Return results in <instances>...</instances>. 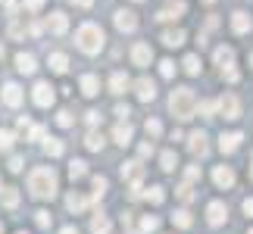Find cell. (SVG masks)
Instances as JSON below:
<instances>
[{
	"label": "cell",
	"instance_id": "31",
	"mask_svg": "<svg viewBox=\"0 0 253 234\" xmlns=\"http://www.w3.org/2000/svg\"><path fill=\"white\" fill-rule=\"evenodd\" d=\"M84 147H87V150H100V147H103V134H100V131H91V134L84 138Z\"/></svg>",
	"mask_w": 253,
	"mask_h": 234
},
{
	"label": "cell",
	"instance_id": "3",
	"mask_svg": "<svg viewBox=\"0 0 253 234\" xmlns=\"http://www.w3.org/2000/svg\"><path fill=\"white\" fill-rule=\"evenodd\" d=\"M169 110H172L175 119H181V122L191 119L194 110H197V100H194V91H191V87H175L172 97H169Z\"/></svg>",
	"mask_w": 253,
	"mask_h": 234
},
{
	"label": "cell",
	"instance_id": "49",
	"mask_svg": "<svg viewBox=\"0 0 253 234\" xmlns=\"http://www.w3.org/2000/svg\"><path fill=\"white\" fill-rule=\"evenodd\" d=\"M87 122L97 125V122H100V113H94V110H91V113H87Z\"/></svg>",
	"mask_w": 253,
	"mask_h": 234
},
{
	"label": "cell",
	"instance_id": "58",
	"mask_svg": "<svg viewBox=\"0 0 253 234\" xmlns=\"http://www.w3.org/2000/svg\"><path fill=\"white\" fill-rule=\"evenodd\" d=\"M250 234H253V231H250Z\"/></svg>",
	"mask_w": 253,
	"mask_h": 234
},
{
	"label": "cell",
	"instance_id": "4",
	"mask_svg": "<svg viewBox=\"0 0 253 234\" xmlns=\"http://www.w3.org/2000/svg\"><path fill=\"white\" fill-rule=\"evenodd\" d=\"M122 178L131 184V197H141V178H144V165H141V162H125V165H122Z\"/></svg>",
	"mask_w": 253,
	"mask_h": 234
},
{
	"label": "cell",
	"instance_id": "47",
	"mask_svg": "<svg viewBox=\"0 0 253 234\" xmlns=\"http://www.w3.org/2000/svg\"><path fill=\"white\" fill-rule=\"evenodd\" d=\"M141 156H153V144H141Z\"/></svg>",
	"mask_w": 253,
	"mask_h": 234
},
{
	"label": "cell",
	"instance_id": "45",
	"mask_svg": "<svg viewBox=\"0 0 253 234\" xmlns=\"http://www.w3.org/2000/svg\"><path fill=\"white\" fill-rule=\"evenodd\" d=\"M188 181H200V169H197V165H191V169H188Z\"/></svg>",
	"mask_w": 253,
	"mask_h": 234
},
{
	"label": "cell",
	"instance_id": "43",
	"mask_svg": "<svg viewBox=\"0 0 253 234\" xmlns=\"http://www.w3.org/2000/svg\"><path fill=\"white\" fill-rule=\"evenodd\" d=\"M41 6H44V0H25V9H32V13H38Z\"/></svg>",
	"mask_w": 253,
	"mask_h": 234
},
{
	"label": "cell",
	"instance_id": "2",
	"mask_svg": "<svg viewBox=\"0 0 253 234\" xmlns=\"http://www.w3.org/2000/svg\"><path fill=\"white\" fill-rule=\"evenodd\" d=\"M103 28L100 25H94V22H84L79 32H75V44H79V50L87 53V56H94V53H100L103 50Z\"/></svg>",
	"mask_w": 253,
	"mask_h": 234
},
{
	"label": "cell",
	"instance_id": "30",
	"mask_svg": "<svg viewBox=\"0 0 253 234\" xmlns=\"http://www.w3.org/2000/svg\"><path fill=\"white\" fill-rule=\"evenodd\" d=\"M160 165H163L166 172H172L175 165H178V156H175V150H166V153H163V156H160Z\"/></svg>",
	"mask_w": 253,
	"mask_h": 234
},
{
	"label": "cell",
	"instance_id": "46",
	"mask_svg": "<svg viewBox=\"0 0 253 234\" xmlns=\"http://www.w3.org/2000/svg\"><path fill=\"white\" fill-rule=\"evenodd\" d=\"M9 169H13V172L22 169V156H13V159H9Z\"/></svg>",
	"mask_w": 253,
	"mask_h": 234
},
{
	"label": "cell",
	"instance_id": "33",
	"mask_svg": "<svg viewBox=\"0 0 253 234\" xmlns=\"http://www.w3.org/2000/svg\"><path fill=\"white\" fill-rule=\"evenodd\" d=\"M172 222H175L178 228H191V212H188V209H178V212L172 216Z\"/></svg>",
	"mask_w": 253,
	"mask_h": 234
},
{
	"label": "cell",
	"instance_id": "53",
	"mask_svg": "<svg viewBox=\"0 0 253 234\" xmlns=\"http://www.w3.org/2000/svg\"><path fill=\"white\" fill-rule=\"evenodd\" d=\"M0 60H3V47H0Z\"/></svg>",
	"mask_w": 253,
	"mask_h": 234
},
{
	"label": "cell",
	"instance_id": "17",
	"mask_svg": "<svg viewBox=\"0 0 253 234\" xmlns=\"http://www.w3.org/2000/svg\"><path fill=\"white\" fill-rule=\"evenodd\" d=\"M131 125H116V128H113V141L116 144H119V147H128V144H131Z\"/></svg>",
	"mask_w": 253,
	"mask_h": 234
},
{
	"label": "cell",
	"instance_id": "14",
	"mask_svg": "<svg viewBox=\"0 0 253 234\" xmlns=\"http://www.w3.org/2000/svg\"><path fill=\"white\" fill-rule=\"evenodd\" d=\"M212 181L219 184V188H231V184H235V172L228 169V165H216V172H212Z\"/></svg>",
	"mask_w": 253,
	"mask_h": 234
},
{
	"label": "cell",
	"instance_id": "24",
	"mask_svg": "<svg viewBox=\"0 0 253 234\" xmlns=\"http://www.w3.org/2000/svg\"><path fill=\"white\" fill-rule=\"evenodd\" d=\"M47 63H50V69L60 72V75L69 69V56H66V53H50V60H47Z\"/></svg>",
	"mask_w": 253,
	"mask_h": 234
},
{
	"label": "cell",
	"instance_id": "57",
	"mask_svg": "<svg viewBox=\"0 0 253 234\" xmlns=\"http://www.w3.org/2000/svg\"><path fill=\"white\" fill-rule=\"evenodd\" d=\"M19 234H25V231H19Z\"/></svg>",
	"mask_w": 253,
	"mask_h": 234
},
{
	"label": "cell",
	"instance_id": "7",
	"mask_svg": "<svg viewBox=\"0 0 253 234\" xmlns=\"http://www.w3.org/2000/svg\"><path fill=\"white\" fill-rule=\"evenodd\" d=\"M116 28H119V32H134V28H138V16H134L131 9H119V13H116Z\"/></svg>",
	"mask_w": 253,
	"mask_h": 234
},
{
	"label": "cell",
	"instance_id": "21",
	"mask_svg": "<svg viewBox=\"0 0 253 234\" xmlns=\"http://www.w3.org/2000/svg\"><path fill=\"white\" fill-rule=\"evenodd\" d=\"M128 75H125V72H116L113 78H110V91L113 94H125V91H128Z\"/></svg>",
	"mask_w": 253,
	"mask_h": 234
},
{
	"label": "cell",
	"instance_id": "25",
	"mask_svg": "<svg viewBox=\"0 0 253 234\" xmlns=\"http://www.w3.org/2000/svg\"><path fill=\"white\" fill-rule=\"evenodd\" d=\"M66 203H69V209H72V212H84V209H87V197H82L79 191H72Z\"/></svg>",
	"mask_w": 253,
	"mask_h": 234
},
{
	"label": "cell",
	"instance_id": "6",
	"mask_svg": "<svg viewBox=\"0 0 253 234\" xmlns=\"http://www.w3.org/2000/svg\"><path fill=\"white\" fill-rule=\"evenodd\" d=\"M153 60V50H150V44H144V41H138L131 47V63L134 66H147Z\"/></svg>",
	"mask_w": 253,
	"mask_h": 234
},
{
	"label": "cell",
	"instance_id": "27",
	"mask_svg": "<svg viewBox=\"0 0 253 234\" xmlns=\"http://www.w3.org/2000/svg\"><path fill=\"white\" fill-rule=\"evenodd\" d=\"M84 165H87V162H82V159H72V162H69V178H72V181H79V178H84V175H87Z\"/></svg>",
	"mask_w": 253,
	"mask_h": 234
},
{
	"label": "cell",
	"instance_id": "38",
	"mask_svg": "<svg viewBox=\"0 0 253 234\" xmlns=\"http://www.w3.org/2000/svg\"><path fill=\"white\" fill-rule=\"evenodd\" d=\"M35 222H38V228H50V212H47V209L35 212Z\"/></svg>",
	"mask_w": 253,
	"mask_h": 234
},
{
	"label": "cell",
	"instance_id": "8",
	"mask_svg": "<svg viewBox=\"0 0 253 234\" xmlns=\"http://www.w3.org/2000/svg\"><path fill=\"white\" fill-rule=\"evenodd\" d=\"M134 94H138V100H153V97H157V84L150 81V78H138V81H134Z\"/></svg>",
	"mask_w": 253,
	"mask_h": 234
},
{
	"label": "cell",
	"instance_id": "12",
	"mask_svg": "<svg viewBox=\"0 0 253 234\" xmlns=\"http://www.w3.org/2000/svg\"><path fill=\"white\" fill-rule=\"evenodd\" d=\"M225 216H228V209H225V203H210L207 206V222L210 225H222V222H225Z\"/></svg>",
	"mask_w": 253,
	"mask_h": 234
},
{
	"label": "cell",
	"instance_id": "44",
	"mask_svg": "<svg viewBox=\"0 0 253 234\" xmlns=\"http://www.w3.org/2000/svg\"><path fill=\"white\" fill-rule=\"evenodd\" d=\"M116 116H119V119H128V116H131V110H128V106H116Z\"/></svg>",
	"mask_w": 253,
	"mask_h": 234
},
{
	"label": "cell",
	"instance_id": "48",
	"mask_svg": "<svg viewBox=\"0 0 253 234\" xmlns=\"http://www.w3.org/2000/svg\"><path fill=\"white\" fill-rule=\"evenodd\" d=\"M244 212H247V216H253V197L244 200Z\"/></svg>",
	"mask_w": 253,
	"mask_h": 234
},
{
	"label": "cell",
	"instance_id": "42",
	"mask_svg": "<svg viewBox=\"0 0 253 234\" xmlns=\"http://www.w3.org/2000/svg\"><path fill=\"white\" fill-rule=\"evenodd\" d=\"M178 197H181L184 203L194 200V188H191V184H181V188H178Z\"/></svg>",
	"mask_w": 253,
	"mask_h": 234
},
{
	"label": "cell",
	"instance_id": "26",
	"mask_svg": "<svg viewBox=\"0 0 253 234\" xmlns=\"http://www.w3.org/2000/svg\"><path fill=\"white\" fill-rule=\"evenodd\" d=\"M91 231H94V234H110L113 225H110V219H106V216H94V219H91Z\"/></svg>",
	"mask_w": 253,
	"mask_h": 234
},
{
	"label": "cell",
	"instance_id": "51",
	"mask_svg": "<svg viewBox=\"0 0 253 234\" xmlns=\"http://www.w3.org/2000/svg\"><path fill=\"white\" fill-rule=\"evenodd\" d=\"M72 3H75V6H82V9H87V6L94 3V0H72Z\"/></svg>",
	"mask_w": 253,
	"mask_h": 234
},
{
	"label": "cell",
	"instance_id": "40",
	"mask_svg": "<svg viewBox=\"0 0 253 234\" xmlns=\"http://www.w3.org/2000/svg\"><path fill=\"white\" fill-rule=\"evenodd\" d=\"M56 122H60L63 128H69V125H72L75 119H72V113H69V110H60V113H56Z\"/></svg>",
	"mask_w": 253,
	"mask_h": 234
},
{
	"label": "cell",
	"instance_id": "28",
	"mask_svg": "<svg viewBox=\"0 0 253 234\" xmlns=\"http://www.w3.org/2000/svg\"><path fill=\"white\" fill-rule=\"evenodd\" d=\"M0 203H3L6 209H13L16 203H19V191H16V188H6L3 194H0Z\"/></svg>",
	"mask_w": 253,
	"mask_h": 234
},
{
	"label": "cell",
	"instance_id": "52",
	"mask_svg": "<svg viewBox=\"0 0 253 234\" xmlns=\"http://www.w3.org/2000/svg\"><path fill=\"white\" fill-rule=\"evenodd\" d=\"M60 234H79V231H75V228H72V225H66V228H63V231H60Z\"/></svg>",
	"mask_w": 253,
	"mask_h": 234
},
{
	"label": "cell",
	"instance_id": "23",
	"mask_svg": "<svg viewBox=\"0 0 253 234\" xmlns=\"http://www.w3.org/2000/svg\"><path fill=\"white\" fill-rule=\"evenodd\" d=\"M163 44H166V47H181V44H184V32H181V28L163 32Z\"/></svg>",
	"mask_w": 253,
	"mask_h": 234
},
{
	"label": "cell",
	"instance_id": "19",
	"mask_svg": "<svg viewBox=\"0 0 253 234\" xmlns=\"http://www.w3.org/2000/svg\"><path fill=\"white\" fill-rule=\"evenodd\" d=\"M3 103L6 106H19V103H22V87H19V84H6L3 87Z\"/></svg>",
	"mask_w": 253,
	"mask_h": 234
},
{
	"label": "cell",
	"instance_id": "22",
	"mask_svg": "<svg viewBox=\"0 0 253 234\" xmlns=\"http://www.w3.org/2000/svg\"><path fill=\"white\" fill-rule=\"evenodd\" d=\"M250 25H253V22H250V16H247V13H235V16H231V28H235L238 35H247V32H250Z\"/></svg>",
	"mask_w": 253,
	"mask_h": 234
},
{
	"label": "cell",
	"instance_id": "34",
	"mask_svg": "<svg viewBox=\"0 0 253 234\" xmlns=\"http://www.w3.org/2000/svg\"><path fill=\"white\" fill-rule=\"evenodd\" d=\"M147 200L150 203H163V200H166V191H163L160 184H153V188H147Z\"/></svg>",
	"mask_w": 253,
	"mask_h": 234
},
{
	"label": "cell",
	"instance_id": "32",
	"mask_svg": "<svg viewBox=\"0 0 253 234\" xmlns=\"http://www.w3.org/2000/svg\"><path fill=\"white\" fill-rule=\"evenodd\" d=\"M106 188H110V184H106L103 175H94V200H100L103 194H106Z\"/></svg>",
	"mask_w": 253,
	"mask_h": 234
},
{
	"label": "cell",
	"instance_id": "37",
	"mask_svg": "<svg viewBox=\"0 0 253 234\" xmlns=\"http://www.w3.org/2000/svg\"><path fill=\"white\" fill-rule=\"evenodd\" d=\"M144 128H147L150 138H160V134H163V122H160V119H147V125H144Z\"/></svg>",
	"mask_w": 253,
	"mask_h": 234
},
{
	"label": "cell",
	"instance_id": "41",
	"mask_svg": "<svg viewBox=\"0 0 253 234\" xmlns=\"http://www.w3.org/2000/svg\"><path fill=\"white\" fill-rule=\"evenodd\" d=\"M13 147V131H0V150Z\"/></svg>",
	"mask_w": 253,
	"mask_h": 234
},
{
	"label": "cell",
	"instance_id": "11",
	"mask_svg": "<svg viewBox=\"0 0 253 234\" xmlns=\"http://www.w3.org/2000/svg\"><path fill=\"white\" fill-rule=\"evenodd\" d=\"M241 141H244V134H241V131L222 134V138H219V150H222V153H235V150L241 147Z\"/></svg>",
	"mask_w": 253,
	"mask_h": 234
},
{
	"label": "cell",
	"instance_id": "39",
	"mask_svg": "<svg viewBox=\"0 0 253 234\" xmlns=\"http://www.w3.org/2000/svg\"><path fill=\"white\" fill-rule=\"evenodd\" d=\"M160 75H163V78H172V75H175V63H172V60H163V63H160Z\"/></svg>",
	"mask_w": 253,
	"mask_h": 234
},
{
	"label": "cell",
	"instance_id": "29",
	"mask_svg": "<svg viewBox=\"0 0 253 234\" xmlns=\"http://www.w3.org/2000/svg\"><path fill=\"white\" fill-rule=\"evenodd\" d=\"M184 72H188V75H200V56L197 53L184 56Z\"/></svg>",
	"mask_w": 253,
	"mask_h": 234
},
{
	"label": "cell",
	"instance_id": "50",
	"mask_svg": "<svg viewBox=\"0 0 253 234\" xmlns=\"http://www.w3.org/2000/svg\"><path fill=\"white\" fill-rule=\"evenodd\" d=\"M200 113H207V116H210V113H212V103H210V100H203V103H200Z\"/></svg>",
	"mask_w": 253,
	"mask_h": 234
},
{
	"label": "cell",
	"instance_id": "1",
	"mask_svg": "<svg viewBox=\"0 0 253 234\" xmlns=\"http://www.w3.org/2000/svg\"><path fill=\"white\" fill-rule=\"evenodd\" d=\"M28 191H32L38 200H50L56 194V175H53V169L38 165V169L28 172Z\"/></svg>",
	"mask_w": 253,
	"mask_h": 234
},
{
	"label": "cell",
	"instance_id": "20",
	"mask_svg": "<svg viewBox=\"0 0 253 234\" xmlns=\"http://www.w3.org/2000/svg\"><path fill=\"white\" fill-rule=\"evenodd\" d=\"M66 25H69V19H66V13H53L50 19H47V28H50L53 35H63Z\"/></svg>",
	"mask_w": 253,
	"mask_h": 234
},
{
	"label": "cell",
	"instance_id": "10",
	"mask_svg": "<svg viewBox=\"0 0 253 234\" xmlns=\"http://www.w3.org/2000/svg\"><path fill=\"white\" fill-rule=\"evenodd\" d=\"M184 6H188L184 0H169V3L160 9L157 19H181V16H184Z\"/></svg>",
	"mask_w": 253,
	"mask_h": 234
},
{
	"label": "cell",
	"instance_id": "56",
	"mask_svg": "<svg viewBox=\"0 0 253 234\" xmlns=\"http://www.w3.org/2000/svg\"><path fill=\"white\" fill-rule=\"evenodd\" d=\"M207 3H212V0H207Z\"/></svg>",
	"mask_w": 253,
	"mask_h": 234
},
{
	"label": "cell",
	"instance_id": "35",
	"mask_svg": "<svg viewBox=\"0 0 253 234\" xmlns=\"http://www.w3.org/2000/svg\"><path fill=\"white\" fill-rule=\"evenodd\" d=\"M44 150H47V156H63V141H56V138H50L44 144Z\"/></svg>",
	"mask_w": 253,
	"mask_h": 234
},
{
	"label": "cell",
	"instance_id": "9",
	"mask_svg": "<svg viewBox=\"0 0 253 234\" xmlns=\"http://www.w3.org/2000/svg\"><path fill=\"white\" fill-rule=\"evenodd\" d=\"M32 97H35V103H38V106H50V103H53V87L47 84V81H38Z\"/></svg>",
	"mask_w": 253,
	"mask_h": 234
},
{
	"label": "cell",
	"instance_id": "15",
	"mask_svg": "<svg viewBox=\"0 0 253 234\" xmlns=\"http://www.w3.org/2000/svg\"><path fill=\"white\" fill-rule=\"evenodd\" d=\"M216 66H222V72L235 69V50H231V47H219L216 50Z\"/></svg>",
	"mask_w": 253,
	"mask_h": 234
},
{
	"label": "cell",
	"instance_id": "5",
	"mask_svg": "<svg viewBox=\"0 0 253 234\" xmlns=\"http://www.w3.org/2000/svg\"><path fill=\"white\" fill-rule=\"evenodd\" d=\"M216 106H219V116H225V119H238L241 116V103L235 94H222Z\"/></svg>",
	"mask_w": 253,
	"mask_h": 234
},
{
	"label": "cell",
	"instance_id": "55",
	"mask_svg": "<svg viewBox=\"0 0 253 234\" xmlns=\"http://www.w3.org/2000/svg\"><path fill=\"white\" fill-rule=\"evenodd\" d=\"M250 63H253V53H250Z\"/></svg>",
	"mask_w": 253,
	"mask_h": 234
},
{
	"label": "cell",
	"instance_id": "13",
	"mask_svg": "<svg viewBox=\"0 0 253 234\" xmlns=\"http://www.w3.org/2000/svg\"><path fill=\"white\" fill-rule=\"evenodd\" d=\"M188 141H191L188 147H191L194 156H207V153H210V144H207V134H203V131H194Z\"/></svg>",
	"mask_w": 253,
	"mask_h": 234
},
{
	"label": "cell",
	"instance_id": "36",
	"mask_svg": "<svg viewBox=\"0 0 253 234\" xmlns=\"http://www.w3.org/2000/svg\"><path fill=\"white\" fill-rule=\"evenodd\" d=\"M160 228V219L157 216H141V234L144 231H157Z\"/></svg>",
	"mask_w": 253,
	"mask_h": 234
},
{
	"label": "cell",
	"instance_id": "16",
	"mask_svg": "<svg viewBox=\"0 0 253 234\" xmlns=\"http://www.w3.org/2000/svg\"><path fill=\"white\" fill-rule=\"evenodd\" d=\"M16 69L22 72V75H35V69H38L35 56H32V53H19V56H16Z\"/></svg>",
	"mask_w": 253,
	"mask_h": 234
},
{
	"label": "cell",
	"instance_id": "18",
	"mask_svg": "<svg viewBox=\"0 0 253 234\" xmlns=\"http://www.w3.org/2000/svg\"><path fill=\"white\" fill-rule=\"evenodd\" d=\"M82 94L84 97L100 94V78H97V75H82Z\"/></svg>",
	"mask_w": 253,
	"mask_h": 234
},
{
	"label": "cell",
	"instance_id": "54",
	"mask_svg": "<svg viewBox=\"0 0 253 234\" xmlns=\"http://www.w3.org/2000/svg\"><path fill=\"white\" fill-rule=\"evenodd\" d=\"M0 234H3V225H0Z\"/></svg>",
	"mask_w": 253,
	"mask_h": 234
}]
</instances>
